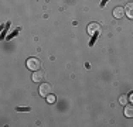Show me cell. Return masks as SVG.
<instances>
[{"label":"cell","mask_w":133,"mask_h":127,"mask_svg":"<svg viewBox=\"0 0 133 127\" xmlns=\"http://www.w3.org/2000/svg\"><path fill=\"white\" fill-rule=\"evenodd\" d=\"M27 68L30 71H38V68H41V59L37 57H31L27 59Z\"/></svg>","instance_id":"obj_1"},{"label":"cell","mask_w":133,"mask_h":127,"mask_svg":"<svg viewBox=\"0 0 133 127\" xmlns=\"http://www.w3.org/2000/svg\"><path fill=\"white\" fill-rule=\"evenodd\" d=\"M87 31H88V34H89V36L95 37V36H99L101 31H102V28H101V25L98 24V23H89V24H88Z\"/></svg>","instance_id":"obj_2"},{"label":"cell","mask_w":133,"mask_h":127,"mask_svg":"<svg viewBox=\"0 0 133 127\" xmlns=\"http://www.w3.org/2000/svg\"><path fill=\"white\" fill-rule=\"evenodd\" d=\"M51 90H52V86L50 83H41V86L38 89L40 96H43V97H47L50 93H51Z\"/></svg>","instance_id":"obj_3"},{"label":"cell","mask_w":133,"mask_h":127,"mask_svg":"<svg viewBox=\"0 0 133 127\" xmlns=\"http://www.w3.org/2000/svg\"><path fill=\"white\" fill-rule=\"evenodd\" d=\"M44 78H45V72L41 71V69H38V71H34L33 78H31V79H33L34 82H41Z\"/></svg>","instance_id":"obj_4"},{"label":"cell","mask_w":133,"mask_h":127,"mask_svg":"<svg viewBox=\"0 0 133 127\" xmlns=\"http://www.w3.org/2000/svg\"><path fill=\"white\" fill-rule=\"evenodd\" d=\"M123 16H126L125 14V7H115V9H113V17H115V18L120 20Z\"/></svg>","instance_id":"obj_5"},{"label":"cell","mask_w":133,"mask_h":127,"mask_svg":"<svg viewBox=\"0 0 133 127\" xmlns=\"http://www.w3.org/2000/svg\"><path fill=\"white\" fill-rule=\"evenodd\" d=\"M125 14L128 16L130 20H133V2H129L125 6Z\"/></svg>","instance_id":"obj_6"},{"label":"cell","mask_w":133,"mask_h":127,"mask_svg":"<svg viewBox=\"0 0 133 127\" xmlns=\"http://www.w3.org/2000/svg\"><path fill=\"white\" fill-rule=\"evenodd\" d=\"M125 116L133 117V104H126L125 106Z\"/></svg>","instance_id":"obj_7"},{"label":"cell","mask_w":133,"mask_h":127,"mask_svg":"<svg viewBox=\"0 0 133 127\" xmlns=\"http://www.w3.org/2000/svg\"><path fill=\"white\" fill-rule=\"evenodd\" d=\"M128 102H129V96H126V95H122V96L119 97V103L123 104V106H126Z\"/></svg>","instance_id":"obj_8"},{"label":"cell","mask_w":133,"mask_h":127,"mask_svg":"<svg viewBox=\"0 0 133 127\" xmlns=\"http://www.w3.org/2000/svg\"><path fill=\"white\" fill-rule=\"evenodd\" d=\"M47 102H48V103H54V102H55V96H54V95H51V93H50L48 95V96H47Z\"/></svg>","instance_id":"obj_9"},{"label":"cell","mask_w":133,"mask_h":127,"mask_svg":"<svg viewBox=\"0 0 133 127\" xmlns=\"http://www.w3.org/2000/svg\"><path fill=\"white\" fill-rule=\"evenodd\" d=\"M17 110L18 112H28L30 109H28V107H17Z\"/></svg>","instance_id":"obj_10"},{"label":"cell","mask_w":133,"mask_h":127,"mask_svg":"<svg viewBox=\"0 0 133 127\" xmlns=\"http://www.w3.org/2000/svg\"><path fill=\"white\" fill-rule=\"evenodd\" d=\"M129 100H130V102H133V93L130 95V96H129Z\"/></svg>","instance_id":"obj_11"}]
</instances>
